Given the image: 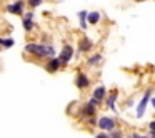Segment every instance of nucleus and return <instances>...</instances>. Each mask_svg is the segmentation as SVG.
<instances>
[{
    "instance_id": "20",
    "label": "nucleus",
    "mask_w": 155,
    "mask_h": 138,
    "mask_svg": "<svg viewBox=\"0 0 155 138\" xmlns=\"http://www.w3.org/2000/svg\"><path fill=\"white\" fill-rule=\"evenodd\" d=\"M148 128H150V131H155V121H150V125H148Z\"/></svg>"
},
{
    "instance_id": "25",
    "label": "nucleus",
    "mask_w": 155,
    "mask_h": 138,
    "mask_svg": "<svg viewBox=\"0 0 155 138\" xmlns=\"http://www.w3.org/2000/svg\"><path fill=\"white\" fill-rule=\"evenodd\" d=\"M135 2H143V0H135Z\"/></svg>"
},
{
    "instance_id": "10",
    "label": "nucleus",
    "mask_w": 155,
    "mask_h": 138,
    "mask_svg": "<svg viewBox=\"0 0 155 138\" xmlns=\"http://www.w3.org/2000/svg\"><path fill=\"white\" fill-rule=\"evenodd\" d=\"M105 95H107V90H105V87H104V85H98V87L94 90V95H92V97L97 98L98 101H104V100H105Z\"/></svg>"
},
{
    "instance_id": "13",
    "label": "nucleus",
    "mask_w": 155,
    "mask_h": 138,
    "mask_svg": "<svg viewBox=\"0 0 155 138\" xmlns=\"http://www.w3.org/2000/svg\"><path fill=\"white\" fill-rule=\"evenodd\" d=\"M102 60H104V57H102L100 53H95V55H92V57H88L87 65H90V67H95V65H98Z\"/></svg>"
},
{
    "instance_id": "8",
    "label": "nucleus",
    "mask_w": 155,
    "mask_h": 138,
    "mask_svg": "<svg viewBox=\"0 0 155 138\" xmlns=\"http://www.w3.org/2000/svg\"><path fill=\"white\" fill-rule=\"evenodd\" d=\"M75 85H77V88H80V90H84V88H87L88 85H90V80H88V77L85 73H77V78H75Z\"/></svg>"
},
{
    "instance_id": "15",
    "label": "nucleus",
    "mask_w": 155,
    "mask_h": 138,
    "mask_svg": "<svg viewBox=\"0 0 155 138\" xmlns=\"http://www.w3.org/2000/svg\"><path fill=\"white\" fill-rule=\"evenodd\" d=\"M87 15H88V12H85V10H82L80 14H78V20H80V28L82 30L87 28Z\"/></svg>"
},
{
    "instance_id": "19",
    "label": "nucleus",
    "mask_w": 155,
    "mask_h": 138,
    "mask_svg": "<svg viewBox=\"0 0 155 138\" xmlns=\"http://www.w3.org/2000/svg\"><path fill=\"white\" fill-rule=\"evenodd\" d=\"M87 121H88V125H95V123H97V118H95V115H94V117H88Z\"/></svg>"
},
{
    "instance_id": "4",
    "label": "nucleus",
    "mask_w": 155,
    "mask_h": 138,
    "mask_svg": "<svg viewBox=\"0 0 155 138\" xmlns=\"http://www.w3.org/2000/svg\"><path fill=\"white\" fill-rule=\"evenodd\" d=\"M150 98H152V90H147V91L143 93V97H142L140 103L137 105V117H142V115L145 113V108H147Z\"/></svg>"
},
{
    "instance_id": "17",
    "label": "nucleus",
    "mask_w": 155,
    "mask_h": 138,
    "mask_svg": "<svg viewBox=\"0 0 155 138\" xmlns=\"http://www.w3.org/2000/svg\"><path fill=\"white\" fill-rule=\"evenodd\" d=\"M44 0H27V4H28V7L30 8H35V7H38V5L42 4Z\"/></svg>"
},
{
    "instance_id": "2",
    "label": "nucleus",
    "mask_w": 155,
    "mask_h": 138,
    "mask_svg": "<svg viewBox=\"0 0 155 138\" xmlns=\"http://www.w3.org/2000/svg\"><path fill=\"white\" fill-rule=\"evenodd\" d=\"M97 127L100 128V130H104V131H112V130H115V127H117V121H115L114 118H110V117H100L97 120Z\"/></svg>"
},
{
    "instance_id": "16",
    "label": "nucleus",
    "mask_w": 155,
    "mask_h": 138,
    "mask_svg": "<svg viewBox=\"0 0 155 138\" xmlns=\"http://www.w3.org/2000/svg\"><path fill=\"white\" fill-rule=\"evenodd\" d=\"M0 45H2L4 48L14 47V38H2V37H0Z\"/></svg>"
},
{
    "instance_id": "22",
    "label": "nucleus",
    "mask_w": 155,
    "mask_h": 138,
    "mask_svg": "<svg viewBox=\"0 0 155 138\" xmlns=\"http://www.w3.org/2000/svg\"><path fill=\"white\" fill-rule=\"evenodd\" d=\"M130 138H148V136H138V135L137 133H134V135H132V136Z\"/></svg>"
},
{
    "instance_id": "3",
    "label": "nucleus",
    "mask_w": 155,
    "mask_h": 138,
    "mask_svg": "<svg viewBox=\"0 0 155 138\" xmlns=\"http://www.w3.org/2000/svg\"><path fill=\"white\" fill-rule=\"evenodd\" d=\"M5 8H7L8 14H14V15H24L25 14L24 0H17V2H14V4H8Z\"/></svg>"
},
{
    "instance_id": "7",
    "label": "nucleus",
    "mask_w": 155,
    "mask_h": 138,
    "mask_svg": "<svg viewBox=\"0 0 155 138\" xmlns=\"http://www.w3.org/2000/svg\"><path fill=\"white\" fill-rule=\"evenodd\" d=\"M60 67H62L60 58H55V57H50V58H48V62L45 63V68H47V72H50V73H55Z\"/></svg>"
},
{
    "instance_id": "14",
    "label": "nucleus",
    "mask_w": 155,
    "mask_h": 138,
    "mask_svg": "<svg viewBox=\"0 0 155 138\" xmlns=\"http://www.w3.org/2000/svg\"><path fill=\"white\" fill-rule=\"evenodd\" d=\"M22 25H24V28H25L27 32H32V30H34V27H35V24H34V18L24 17V20H22Z\"/></svg>"
},
{
    "instance_id": "9",
    "label": "nucleus",
    "mask_w": 155,
    "mask_h": 138,
    "mask_svg": "<svg viewBox=\"0 0 155 138\" xmlns=\"http://www.w3.org/2000/svg\"><path fill=\"white\" fill-rule=\"evenodd\" d=\"M92 47H94V42L87 37H84L78 42V52H88V50H92Z\"/></svg>"
},
{
    "instance_id": "1",
    "label": "nucleus",
    "mask_w": 155,
    "mask_h": 138,
    "mask_svg": "<svg viewBox=\"0 0 155 138\" xmlns=\"http://www.w3.org/2000/svg\"><path fill=\"white\" fill-rule=\"evenodd\" d=\"M25 52L37 58L55 57V48L52 45H45V43H27L25 45Z\"/></svg>"
},
{
    "instance_id": "18",
    "label": "nucleus",
    "mask_w": 155,
    "mask_h": 138,
    "mask_svg": "<svg viewBox=\"0 0 155 138\" xmlns=\"http://www.w3.org/2000/svg\"><path fill=\"white\" fill-rule=\"evenodd\" d=\"M110 138H124V133H122V131H118V130H112Z\"/></svg>"
},
{
    "instance_id": "12",
    "label": "nucleus",
    "mask_w": 155,
    "mask_h": 138,
    "mask_svg": "<svg viewBox=\"0 0 155 138\" xmlns=\"http://www.w3.org/2000/svg\"><path fill=\"white\" fill-rule=\"evenodd\" d=\"M115 101H117V91H112V93L107 97V107L110 108V110L117 111V108H115Z\"/></svg>"
},
{
    "instance_id": "24",
    "label": "nucleus",
    "mask_w": 155,
    "mask_h": 138,
    "mask_svg": "<svg viewBox=\"0 0 155 138\" xmlns=\"http://www.w3.org/2000/svg\"><path fill=\"white\" fill-rule=\"evenodd\" d=\"M150 138H155V131H152V135H150Z\"/></svg>"
},
{
    "instance_id": "5",
    "label": "nucleus",
    "mask_w": 155,
    "mask_h": 138,
    "mask_svg": "<svg viewBox=\"0 0 155 138\" xmlns=\"http://www.w3.org/2000/svg\"><path fill=\"white\" fill-rule=\"evenodd\" d=\"M72 57H74V48H72L70 45H65V47H64V50H62V52H60V55H58L62 67H65V65H67L68 62L72 60Z\"/></svg>"
},
{
    "instance_id": "6",
    "label": "nucleus",
    "mask_w": 155,
    "mask_h": 138,
    "mask_svg": "<svg viewBox=\"0 0 155 138\" xmlns=\"http://www.w3.org/2000/svg\"><path fill=\"white\" fill-rule=\"evenodd\" d=\"M80 115H84V117H94V115H97V105H94L90 100L87 101V103L84 105V108H82Z\"/></svg>"
},
{
    "instance_id": "21",
    "label": "nucleus",
    "mask_w": 155,
    "mask_h": 138,
    "mask_svg": "<svg viewBox=\"0 0 155 138\" xmlns=\"http://www.w3.org/2000/svg\"><path fill=\"white\" fill-rule=\"evenodd\" d=\"M95 138H110V136H108L107 133H100V135H97Z\"/></svg>"
},
{
    "instance_id": "23",
    "label": "nucleus",
    "mask_w": 155,
    "mask_h": 138,
    "mask_svg": "<svg viewBox=\"0 0 155 138\" xmlns=\"http://www.w3.org/2000/svg\"><path fill=\"white\" fill-rule=\"evenodd\" d=\"M150 101H152V105H153V108H155V97H153V98H152V100H150Z\"/></svg>"
},
{
    "instance_id": "11",
    "label": "nucleus",
    "mask_w": 155,
    "mask_h": 138,
    "mask_svg": "<svg viewBox=\"0 0 155 138\" xmlns=\"http://www.w3.org/2000/svg\"><path fill=\"white\" fill-rule=\"evenodd\" d=\"M87 22L90 25H97L98 22H100V12H90V14L87 15Z\"/></svg>"
}]
</instances>
